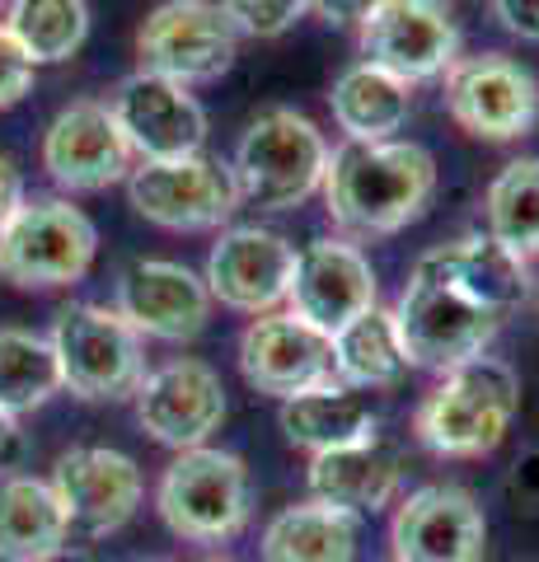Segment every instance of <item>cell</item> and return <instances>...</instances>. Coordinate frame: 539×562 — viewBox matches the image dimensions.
I'll use <instances>...</instances> for the list:
<instances>
[{"label":"cell","instance_id":"cell-1","mask_svg":"<svg viewBox=\"0 0 539 562\" xmlns=\"http://www.w3.org/2000/svg\"><path fill=\"white\" fill-rule=\"evenodd\" d=\"M431 192H437V160L417 140H343L328 155L324 206L347 235H398L427 211Z\"/></svg>","mask_w":539,"mask_h":562},{"label":"cell","instance_id":"cell-2","mask_svg":"<svg viewBox=\"0 0 539 562\" xmlns=\"http://www.w3.org/2000/svg\"><path fill=\"white\" fill-rule=\"evenodd\" d=\"M520 408V380L507 361L474 357L446 371L413 413V431L441 460H479L502 446Z\"/></svg>","mask_w":539,"mask_h":562},{"label":"cell","instance_id":"cell-3","mask_svg":"<svg viewBox=\"0 0 539 562\" xmlns=\"http://www.w3.org/2000/svg\"><path fill=\"white\" fill-rule=\"evenodd\" d=\"M328 140L324 132L295 109H268L258 113L235 146L231 179L239 202L258 211H295L328 179Z\"/></svg>","mask_w":539,"mask_h":562},{"label":"cell","instance_id":"cell-4","mask_svg":"<svg viewBox=\"0 0 539 562\" xmlns=\"http://www.w3.org/2000/svg\"><path fill=\"white\" fill-rule=\"evenodd\" d=\"M99 231L66 198H24L0 231V277L20 291H57L94 268Z\"/></svg>","mask_w":539,"mask_h":562},{"label":"cell","instance_id":"cell-5","mask_svg":"<svg viewBox=\"0 0 539 562\" xmlns=\"http://www.w3.org/2000/svg\"><path fill=\"white\" fill-rule=\"evenodd\" d=\"M52 351L61 366V390L85 403L132 398L146 380L142 333L109 305H66L52 324Z\"/></svg>","mask_w":539,"mask_h":562},{"label":"cell","instance_id":"cell-6","mask_svg":"<svg viewBox=\"0 0 539 562\" xmlns=\"http://www.w3.org/2000/svg\"><path fill=\"white\" fill-rule=\"evenodd\" d=\"M155 512L179 539L221 543L249 525V469L231 450H179L155 487Z\"/></svg>","mask_w":539,"mask_h":562},{"label":"cell","instance_id":"cell-7","mask_svg":"<svg viewBox=\"0 0 539 562\" xmlns=\"http://www.w3.org/2000/svg\"><path fill=\"white\" fill-rule=\"evenodd\" d=\"M390 314H394L398 347H404L408 366L437 371V375L483 357L502 328L497 314L479 310L474 301H464L460 291H450L431 277H417V272L408 277V286Z\"/></svg>","mask_w":539,"mask_h":562},{"label":"cell","instance_id":"cell-8","mask_svg":"<svg viewBox=\"0 0 539 562\" xmlns=\"http://www.w3.org/2000/svg\"><path fill=\"white\" fill-rule=\"evenodd\" d=\"M239 33L221 14L216 0H165L136 29V57L142 70L165 76L173 85H206L235 66Z\"/></svg>","mask_w":539,"mask_h":562},{"label":"cell","instance_id":"cell-9","mask_svg":"<svg viewBox=\"0 0 539 562\" xmlns=\"http://www.w3.org/2000/svg\"><path fill=\"white\" fill-rule=\"evenodd\" d=\"M127 198L136 216L179 235L221 231L239 206L231 165H221L202 150L179 155V160H142L127 173Z\"/></svg>","mask_w":539,"mask_h":562},{"label":"cell","instance_id":"cell-10","mask_svg":"<svg viewBox=\"0 0 539 562\" xmlns=\"http://www.w3.org/2000/svg\"><path fill=\"white\" fill-rule=\"evenodd\" d=\"M446 109L460 132L479 140H520L539 122V85L502 52L460 57L446 70Z\"/></svg>","mask_w":539,"mask_h":562},{"label":"cell","instance_id":"cell-11","mask_svg":"<svg viewBox=\"0 0 539 562\" xmlns=\"http://www.w3.org/2000/svg\"><path fill=\"white\" fill-rule=\"evenodd\" d=\"M52 492H57L76 539L117 535L136 516L146 497V479L132 454L109 446H71L52 464Z\"/></svg>","mask_w":539,"mask_h":562},{"label":"cell","instance_id":"cell-12","mask_svg":"<svg viewBox=\"0 0 539 562\" xmlns=\"http://www.w3.org/2000/svg\"><path fill=\"white\" fill-rule=\"evenodd\" d=\"M361 57L404 85L446 76L460 61V29L446 0H385L361 24Z\"/></svg>","mask_w":539,"mask_h":562},{"label":"cell","instance_id":"cell-13","mask_svg":"<svg viewBox=\"0 0 539 562\" xmlns=\"http://www.w3.org/2000/svg\"><path fill=\"white\" fill-rule=\"evenodd\" d=\"M390 549L394 562H479L489 549V520L469 487L427 483L398 502Z\"/></svg>","mask_w":539,"mask_h":562},{"label":"cell","instance_id":"cell-14","mask_svg":"<svg viewBox=\"0 0 539 562\" xmlns=\"http://www.w3.org/2000/svg\"><path fill=\"white\" fill-rule=\"evenodd\" d=\"M295 244L263 225H231L206 254V291L212 301L239 314H272L291 295L295 281Z\"/></svg>","mask_w":539,"mask_h":562},{"label":"cell","instance_id":"cell-15","mask_svg":"<svg viewBox=\"0 0 539 562\" xmlns=\"http://www.w3.org/2000/svg\"><path fill=\"white\" fill-rule=\"evenodd\" d=\"M239 371L258 394L295 398L334 380V338L291 310H272L239 333Z\"/></svg>","mask_w":539,"mask_h":562},{"label":"cell","instance_id":"cell-16","mask_svg":"<svg viewBox=\"0 0 539 562\" xmlns=\"http://www.w3.org/2000/svg\"><path fill=\"white\" fill-rule=\"evenodd\" d=\"M132 398L142 431L169 450L206 446V436L225 422V384L198 357H179L160 371H150Z\"/></svg>","mask_w":539,"mask_h":562},{"label":"cell","instance_id":"cell-17","mask_svg":"<svg viewBox=\"0 0 539 562\" xmlns=\"http://www.w3.org/2000/svg\"><path fill=\"white\" fill-rule=\"evenodd\" d=\"M43 169L66 192H99L123 183L132 173V146L117 132L109 103H66L43 132Z\"/></svg>","mask_w":539,"mask_h":562},{"label":"cell","instance_id":"cell-18","mask_svg":"<svg viewBox=\"0 0 539 562\" xmlns=\"http://www.w3.org/2000/svg\"><path fill=\"white\" fill-rule=\"evenodd\" d=\"M109 113L117 122V132L127 136L132 155L142 160H179V155H198L206 140V113L202 103L150 70L117 80V90L109 99Z\"/></svg>","mask_w":539,"mask_h":562},{"label":"cell","instance_id":"cell-19","mask_svg":"<svg viewBox=\"0 0 539 562\" xmlns=\"http://www.w3.org/2000/svg\"><path fill=\"white\" fill-rule=\"evenodd\" d=\"M113 310L123 314L142 338L188 342L212 319V291H206V281L193 268H183V262L136 258L132 268L117 277Z\"/></svg>","mask_w":539,"mask_h":562},{"label":"cell","instance_id":"cell-20","mask_svg":"<svg viewBox=\"0 0 539 562\" xmlns=\"http://www.w3.org/2000/svg\"><path fill=\"white\" fill-rule=\"evenodd\" d=\"M287 305L295 319L315 324L334 338L338 328L375 310V268L371 258L347 239H315L295 258V281Z\"/></svg>","mask_w":539,"mask_h":562},{"label":"cell","instance_id":"cell-21","mask_svg":"<svg viewBox=\"0 0 539 562\" xmlns=\"http://www.w3.org/2000/svg\"><path fill=\"white\" fill-rule=\"evenodd\" d=\"M413 272L460 291L464 301H474L479 310L497 314V319L516 314L530 301V286H535L530 262L516 258L512 249H502L493 235H464V239L437 244L431 254L417 258Z\"/></svg>","mask_w":539,"mask_h":562},{"label":"cell","instance_id":"cell-22","mask_svg":"<svg viewBox=\"0 0 539 562\" xmlns=\"http://www.w3.org/2000/svg\"><path fill=\"white\" fill-rule=\"evenodd\" d=\"M310 497L338 506L347 516H375L398 497V483H404V460L390 441H371L361 446H343L310 460Z\"/></svg>","mask_w":539,"mask_h":562},{"label":"cell","instance_id":"cell-23","mask_svg":"<svg viewBox=\"0 0 539 562\" xmlns=\"http://www.w3.org/2000/svg\"><path fill=\"white\" fill-rule=\"evenodd\" d=\"M61 549H71V520L52 483L33 473L0 479V562H47Z\"/></svg>","mask_w":539,"mask_h":562},{"label":"cell","instance_id":"cell-24","mask_svg":"<svg viewBox=\"0 0 539 562\" xmlns=\"http://www.w3.org/2000/svg\"><path fill=\"white\" fill-rule=\"evenodd\" d=\"M380 427V417L367 398L347 384L328 380L310 394H295L282 403V431L295 450H310V454H328V450H343V446H361L371 441Z\"/></svg>","mask_w":539,"mask_h":562},{"label":"cell","instance_id":"cell-25","mask_svg":"<svg viewBox=\"0 0 539 562\" xmlns=\"http://www.w3.org/2000/svg\"><path fill=\"white\" fill-rule=\"evenodd\" d=\"M357 535H361L357 516L310 497L268 520L258 553H263V562H352Z\"/></svg>","mask_w":539,"mask_h":562},{"label":"cell","instance_id":"cell-26","mask_svg":"<svg viewBox=\"0 0 539 562\" xmlns=\"http://www.w3.org/2000/svg\"><path fill=\"white\" fill-rule=\"evenodd\" d=\"M334 122L347 132V140H390L413 113V85L394 80L390 70L371 61L347 66L328 90Z\"/></svg>","mask_w":539,"mask_h":562},{"label":"cell","instance_id":"cell-27","mask_svg":"<svg viewBox=\"0 0 539 562\" xmlns=\"http://www.w3.org/2000/svg\"><path fill=\"white\" fill-rule=\"evenodd\" d=\"M408 375V357L398 347L390 310H367L361 319L334 333V380L347 390H390Z\"/></svg>","mask_w":539,"mask_h":562},{"label":"cell","instance_id":"cell-28","mask_svg":"<svg viewBox=\"0 0 539 562\" xmlns=\"http://www.w3.org/2000/svg\"><path fill=\"white\" fill-rule=\"evenodd\" d=\"M5 29L33 66H57L71 61L90 38V5L85 0H10Z\"/></svg>","mask_w":539,"mask_h":562},{"label":"cell","instance_id":"cell-29","mask_svg":"<svg viewBox=\"0 0 539 562\" xmlns=\"http://www.w3.org/2000/svg\"><path fill=\"white\" fill-rule=\"evenodd\" d=\"M52 394H61V366L52 338L33 328H0V413L20 422L24 413L43 408Z\"/></svg>","mask_w":539,"mask_h":562},{"label":"cell","instance_id":"cell-30","mask_svg":"<svg viewBox=\"0 0 539 562\" xmlns=\"http://www.w3.org/2000/svg\"><path fill=\"white\" fill-rule=\"evenodd\" d=\"M489 235L516 258H539V155H520L489 183Z\"/></svg>","mask_w":539,"mask_h":562},{"label":"cell","instance_id":"cell-31","mask_svg":"<svg viewBox=\"0 0 539 562\" xmlns=\"http://www.w3.org/2000/svg\"><path fill=\"white\" fill-rule=\"evenodd\" d=\"M216 5H221L225 20L235 24V33L277 38V33H287L310 10V0H216Z\"/></svg>","mask_w":539,"mask_h":562},{"label":"cell","instance_id":"cell-32","mask_svg":"<svg viewBox=\"0 0 539 562\" xmlns=\"http://www.w3.org/2000/svg\"><path fill=\"white\" fill-rule=\"evenodd\" d=\"M33 70H38V66L24 57V47L10 38L5 24H0V113L14 109V103L33 90Z\"/></svg>","mask_w":539,"mask_h":562},{"label":"cell","instance_id":"cell-33","mask_svg":"<svg viewBox=\"0 0 539 562\" xmlns=\"http://www.w3.org/2000/svg\"><path fill=\"white\" fill-rule=\"evenodd\" d=\"M380 5H385V0H310V10H315L324 24H343V29H361Z\"/></svg>","mask_w":539,"mask_h":562},{"label":"cell","instance_id":"cell-34","mask_svg":"<svg viewBox=\"0 0 539 562\" xmlns=\"http://www.w3.org/2000/svg\"><path fill=\"white\" fill-rule=\"evenodd\" d=\"M497 20L507 24V33L526 43H539V0H493Z\"/></svg>","mask_w":539,"mask_h":562},{"label":"cell","instance_id":"cell-35","mask_svg":"<svg viewBox=\"0 0 539 562\" xmlns=\"http://www.w3.org/2000/svg\"><path fill=\"white\" fill-rule=\"evenodd\" d=\"M20 206H24V173L5 150H0V231L14 221V211Z\"/></svg>","mask_w":539,"mask_h":562},{"label":"cell","instance_id":"cell-36","mask_svg":"<svg viewBox=\"0 0 539 562\" xmlns=\"http://www.w3.org/2000/svg\"><path fill=\"white\" fill-rule=\"evenodd\" d=\"M512 487L520 492V502H539V450L520 454V464L512 473Z\"/></svg>","mask_w":539,"mask_h":562},{"label":"cell","instance_id":"cell-37","mask_svg":"<svg viewBox=\"0 0 539 562\" xmlns=\"http://www.w3.org/2000/svg\"><path fill=\"white\" fill-rule=\"evenodd\" d=\"M20 454V422L10 413H0V464H10Z\"/></svg>","mask_w":539,"mask_h":562},{"label":"cell","instance_id":"cell-38","mask_svg":"<svg viewBox=\"0 0 539 562\" xmlns=\"http://www.w3.org/2000/svg\"><path fill=\"white\" fill-rule=\"evenodd\" d=\"M47 562H94L90 553H80V549H61L57 558H47Z\"/></svg>","mask_w":539,"mask_h":562},{"label":"cell","instance_id":"cell-39","mask_svg":"<svg viewBox=\"0 0 539 562\" xmlns=\"http://www.w3.org/2000/svg\"><path fill=\"white\" fill-rule=\"evenodd\" d=\"M206 562H231V558H206Z\"/></svg>","mask_w":539,"mask_h":562},{"label":"cell","instance_id":"cell-40","mask_svg":"<svg viewBox=\"0 0 539 562\" xmlns=\"http://www.w3.org/2000/svg\"><path fill=\"white\" fill-rule=\"evenodd\" d=\"M150 562H169V558H150Z\"/></svg>","mask_w":539,"mask_h":562}]
</instances>
